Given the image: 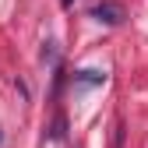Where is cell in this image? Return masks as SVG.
I'll use <instances>...</instances> for the list:
<instances>
[{
	"label": "cell",
	"mask_w": 148,
	"mask_h": 148,
	"mask_svg": "<svg viewBox=\"0 0 148 148\" xmlns=\"http://www.w3.org/2000/svg\"><path fill=\"white\" fill-rule=\"evenodd\" d=\"M92 18L102 21V25H120L127 18V11H123V4H116V0H102V4L92 7Z\"/></svg>",
	"instance_id": "obj_1"
},
{
	"label": "cell",
	"mask_w": 148,
	"mask_h": 148,
	"mask_svg": "<svg viewBox=\"0 0 148 148\" xmlns=\"http://www.w3.org/2000/svg\"><path fill=\"white\" fill-rule=\"evenodd\" d=\"M106 81V71H78L74 74V85H102Z\"/></svg>",
	"instance_id": "obj_2"
},
{
	"label": "cell",
	"mask_w": 148,
	"mask_h": 148,
	"mask_svg": "<svg viewBox=\"0 0 148 148\" xmlns=\"http://www.w3.org/2000/svg\"><path fill=\"white\" fill-rule=\"evenodd\" d=\"M49 138H53V141H64V138H67V120H64V113H57V116H53Z\"/></svg>",
	"instance_id": "obj_3"
},
{
	"label": "cell",
	"mask_w": 148,
	"mask_h": 148,
	"mask_svg": "<svg viewBox=\"0 0 148 148\" xmlns=\"http://www.w3.org/2000/svg\"><path fill=\"white\" fill-rule=\"evenodd\" d=\"M42 64H57V42H46L42 46Z\"/></svg>",
	"instance_id": "obj_4"
},
{
	"label": "cell",
	"mask_w": 148,
	"mask_h": 148,
	"mask_svg": "<svg viewBox=\"0 0 148 148\" xmlns=\"http://www.w3.org/2000/svg\"><path fill=\"white\" fill-rule=\"evenodd\" d=\"M113 148H123V120L113 123Z\"/></svg>",
	"instance_id": "obj_5"
},
{
	"label": "cell",
	"mask_w": 148,
	"mask_h": 148,
	"mask_svg": "<svg viewBox=\"0 0 148 148\" xmlns=\"http://www.w3.org/2000/svg\"><path fill=\"white\" fill-rule=\"evenodd\" d=\"M60 4H64V7H71V4H74V0H60Z\"/></svg>",
	"instance_id": "obj_6"
},
{
	"label": "cell",
	"mask_w": 148,
	"mask_h": 148,
	"mask_svg": "<svg viewBox=\"0 0 148 148\" xmlns=\"http://www.w3.org/2000/svg\"><path fill=\"white\" fill-rule=\"evenodd\" d=\"M0 141H4V134H0Z\"/></svg>",
	"instance_id": "obj_7"
}]
</instances>
